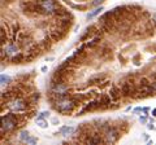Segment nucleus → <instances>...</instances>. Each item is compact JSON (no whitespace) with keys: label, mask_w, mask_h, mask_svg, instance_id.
Wrapping results in <instances>:
<instances>
[{"label":"nucleus","mask_w":156,"mask_h":145,"mask_svg":"<svg viewBox=\"0 0 156 145\" xmlns=\"http://www.w3.org/2000/svg\"><path fill=\"white\" fill-rule=\"evenodd\" d=\"M103 2H104V0H95V2H92L91 5H99V4H101Z\"/></svg>","instance_id":"6ab92c4d"},{"label":"nucleus","mask_w":156,"mask_h":145,"mask_svg":"<svg viewBox=\"0 0 156 145\" xmlns=\"http://www.w3.org/2000/svg\"><path fill=\"white\" fill-rule=\"evenodd\" d=\"M154 21H155V22H156V13H155V14H154Z\"/></svg>","instance_id":"b1692460"},{"label":"nucleus","mask_w":156,"mask_h":145,"mask_svg":"<svg viewBox=\"0 0 156 145\" xmlns=\"http://www.w3.org/2000/svg\"><path fill=\"white\" fill-rule=\"evenodd\" d=\"M58 132H60L62 136H65V137H68V136H70V135H73L74 133V128L73 127H70V126H62V127L58 130Z\"/></svg>","instance_id":"1a4fd4ad"},{"label":"nucleus","mask_w":156,"mask_h":145,"mask_svg":"<svg viewBox=\"0 0 156 145\" xmlns=\"http://www.w3.org/2000/svg\"><path fill=\"white\" fill-rule=\"evenodd\" d=\"M39 117H42V118H47V117H50V113H48V112H42Z\"/></svg>","instance_id":"f3484780"},{"label":"nucleus","mask_w":156,"mask_h":145,"mask_svg":"<svg viewBox=\"0 0 156 145\" xmlns=\"http://www.w3.org/2000/svg\"><path fill=\"white\" fill-rule=\"evenodd\" d=\"M152 115H154V117L156 118V109H152Z\"/></svg>","instance_id":"5701e85b"},{"label":"nucleus","mask_w":156,"mask_h":145,"mask_svg":"<svg viewBox=\"0 0 156 145\" xmlns=\"http://www.w3.org/2000/svg\"><path fill=\"white\" fill-rule=\"evenodd\" d=\"M99 40H100V38H99V36H95L94 39H91V40H87L86 46H87V47H94V46H96L98 43H99Z\"/></svg>","instance_id":"2eb2a0df"},{"label":"nucleus","mask_w":156,"mask_h":145,"mask_svg":"<svg viewBox=\"0 0 156 145\" xmlns=\"http://www.w3.org/2000/svg\"><path fill=\"white\" fill-rule=\"evenodd\" d=\"M103 135V137H104V144H115L119 141V139L121 136V133H120V130L116 127V126H108L107 127L105 131L101 133Z\"/></svg>","instance_id":"423d86ee"},{"label":"nucleus","mask_w":156,"mask_h":145,"mask_svg":"<svg viewBox=\"0 0 156 145\" xmlns=\"http://www.w3.org/2000/svg\"><path fill=\"white\" fill-rule=\"evenodd\" d=\"M38 143V139L37 137H33V136H30L27 140H26V143L25 144H27V145H35Z\"/></svg>","instance_id":"dca6fc26"},{"label":"nucleus","mask_w":156,"mask_h":145,"mask_svg":"<svg viewBox=\"0 0 156 145\" xmlns=\"http://www.w3.org/2000/svg\"><path fill=\"white\" fill-rule=\"evenodd\" d=\"M27 99L31 103V105H35L39 101V99H41V93H39V92H31V93H29Z\"/></svg>","instance_id":"f8f14e48"},{"label":"nucleus","mask_w":156,"mask_h":145,"mask_svg":"<svg viewBox=\"0 0 156 145\" xmlns=\"http://www.w3.org/2000/svg\"><path fill=\"white\" fill-rule=\"evenodd\" d=\"M38 13L42 16H56L60 11V4L56 0H37Z\"/></svg>","instance_id":"20e7f679"},{"label":"nucleus","mask_w":156,"mask_h":145,"mask_svg":"<svg viewBox=\"0 0 156 145\" xmlns=\"http://www.w3.org/2000/svg\"><path fill=\"white\" fill-rule=\"evenodd\" d=\"M0 83H2V88H5V87H9L12 84V78L9 75L5 74H2L0 76Z\"/></svg>","instance_id":"9d476101"},{"label":"nucleus","mask_w":156,"mask_h":145,"mask_svg":"<svg viewBox=\"0 0 156 145\" xmlns=\"http://www.w3.org/2000/svg\"><path fill=\"white\" fill-rule=\"evenodd\" d=\"M4 106H7L9 112L17 114H26L27 112H30L33 105L29 101V99H25L23 96H16V97L8 100L7 103H3V108Z\"/></svg>","instance_id":"7ed1b4c3"},{"label":"nucleus","mask_w":156,"mask_h":145,"mask_svg":"<svg viewBox=\"0 0 156 145\" xmlns=\"http://www.w3.org/2000/svg\"><path fill=\"white\" fill-rule=\"evenodd\" d=\"M70 88L66 84V80H52L51 88H50V96L51 101H53L57 97H64V96H69Z\"/></svg>","instance_id":"39448f33"},{"label":"nucleus","mask_w":156,"mask_h":145,"mask_svg":"<svg viewBox=\"0 0 156 145\" xmlns=\"http://www.w3.org/2000/svg\"><path fill=\"white\" fill-rule=\"evenodd\" d=\"M101 11H103V7H96L94 11H91L90 13H87V14H86V18H87V20H92V18L96 17L98 14H100Z\"/></svg>","instance_id":"9b49d317"},{"label":"nucleus","mask_w":156,"mask_h":145,"mask_svg":"<svg viewBox=\"0 0 156 145\" xmlns=\"http://www.w3.org/2000/svg\"><path fill=\"white\" fill-rule=\"evenodd\" d=\"M151 86H152V88H154L155 93H156V79H155V80H152V82H151Z\"/></svg>","instance_id":"412c9836"},{"label":"nucleus","mask_w":156,"mask_h":145,"mask_svg":"<svg viewBox=\"0 0 156 145\" xmlns=\"http://www.w3.org/2000/svg\"><path fill=\"white\" fill-rule=\"evenodd\" d=\"M80 105V103L73 97L72 95L64 96V97H57L52 101V106L57 113L62 115H69L76 110V108Z\"/></svg>","instance_id":"f03ea898"},{"label":"nucleus","mask_w":156,"mask_h":145,"mask_svg":"<svg viewBox=\"0 0 156 145\" xmlns=\"http://www.w3.org/2000/svg\"><path fill=\"white\" fill-rule=\"evenodd\" d=\"M139 120H140V123H147V115H143V117H140Z\"/></svg>","instance_id":"a211bd4d"},{"label":"nucleus","mask_w":156,"mask_h":145,"mask_svg":"<svg viewBox=\"0 0 156 145\" xmlns=\"http://www.w3.org/2000/svg\"><path fill=\"white\" fill-rule=\"evenodd\" d=\"M142 112V108H136L135 110H134V113H140Z\"/></svg>","instance_id":"4be33fe9"},{"label":"nucleus","mask_w":156,"mask_h":145,"mask_svg":"<svg viewBox=\"0 0 156 145\" xmlns=\"http://www.w3.org/2000/svg\"><path fill=\"white\" fill-rule=\"evenodd\" d=\"M51 123H52V124H58L60 122H58V118H52V119H51Z\"/></svg>","instance_id":"aec40b11"},{"label":"nucleus","mask_w":156,"mask_h":145,"mask_svg":"<svg viewBox=\"0 0 156 145\" xmlns=\"http://www.w3.org/2000/svg\"><path fill=\"white\" fill-rule=\"evenodd\" d=\"M30 137V133H29V131H21L18 135V139H20V141H22V143H26V140Z\"/></svg>","instance_id":"4468645a"},{"label":"nucleus","mask_w":156,"mask_h":145,"mask_svg":"<svg viewBox=\"0 0 156 145\" xmlns=\"http://www.w3.org/2000/svg\"><path fill=\"white\" fill-rule=\"evenodd\" d=\"M20 48L21 47H20L17 43H14V40H12V42H8L7 44H4L2 47V51L5 52L7 60H11L14 55H17V53L20 52Z\"/></svg>","instance_id":"0eeeda50"},{"label":"nucleus","mask_w":156,"mask_h":145,"mask_svg":"<svg viewBox=\"0 0 156 145\" xmlns=\"http://www.w3.org/2000/svg\"><path fill=\"white\" fill-rule=\"evenodd\" d=\"M26 115L25 114H17L13 112H8L7 114H4L2 117V136H4L5 133H11L13 131H16L20 124H22V122L25 120Z\"/></svg>","instance_id":"f257e3e1"},{"label":"nucleus","mask_w":156,"mask_h":145,"mask_svg":"<svg viewBox=\"0 0 156 145\" xmlns=\"http://www.w3.org/2000/svg\"><path fill=\"white\" fill-rule=\"evenodd\" d=\"M104 80H105V75L104 74H96V75H92L91 78L89 79V83L90 84H101V83H104Z\"/></svg>","instance_id":"6e6552de"},{"label":"nucleus","mask_w":156,"mask_h":145,"mask_svg":"<svg viewBox=\"0 0 156 145\" xmlns=\"http://www.w3.org/2000/svg\"><path fill=\"white\" fill-rule=\"evenodd\" d=\"M37 124H38V127H41V128H47L48 127V122L42 117L37 118Z\"/></svg>","instance_id":"ddd939ff"}]
</instances>
